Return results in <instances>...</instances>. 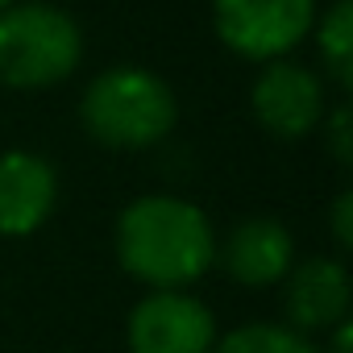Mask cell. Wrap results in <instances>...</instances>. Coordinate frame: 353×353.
<instances>
[{"label": "cell", "mask_w": 353, "mask_h": 353, "mask_svg": "<svg viewBox=\"0 0 353 353\" xmlns=\"http://www.w3.org/2000/svg\"><path fill=\"white\" fill-rule=\"evenodd\" d=\"M59 196L54 166L30 150L0 154V237H30L46 225Z\"/></svg>", "instance_id": "cell-8"}, {"label": "cell", "mask_w": 353, "mask_h": 353, "mask_svg": "<svg viewBox=\"0 0 353 353\" xmlns=\"http://www.w3.org/2000/svg\"><path fill=\"white\" fill-rule=\"evenodd\" d=\"M9 5H13V0H0V13H5V9H9Z\"/></svg>", "instance_id": "cell-15"}, {"label": "cell", "mask_w": 353, "mask_h": 353, "mask_svg": "<svg viewBox=\"0 0 353 353\" xmlns=\"http://www.w3.org/2000/svg\"><path fill=\"white\" fill-rule=\"evenodd\" d=\"M212 353H316V345L287 324H241L216 336Z\"/></svg>", "instance_id": "cell-10"}, {"label": "cell", "mask_w": 353, "mask_h": 353, "mask_svg": "<svg viewBox=\"0 0 353 353\" xmlns=\"http://www.w3.org/2000/svg\"><path fill=\"white\" fill-rule=\"evenodd\" d=\"M221 262H225L233 283H241V287H270V283L287 279V270L295 262V241H291L287 225H279L270 216H250L225 237Z\"/></svg>", "instance_id": "cell-9"}, {"label": "cell", "mask_w": 353, "mask_h": 353, "mask_svg": "<svg viewBox=\"0 0 353 353\" xmlns=\"http://www.w3.org/2000/svg\"><path fill=\"white\" fill-rule=\"evenodd\" d=\"M216 34L245 59L287 54L312 26L316 0H212Z\"/></svg>", "instance_id": "cell-4"}, {"label": "cell", "mask_w": 353, "mask_h": 353, "mask_svg": "<svg viewBox=\"0 0 353 353\" xmlns=\"http://www.w3.org/2000/svg\"><path fill=\"white\" fill-rule=\"evenodd\" d=\"M250 104L262 129H270L274 137H303L324 117V88L299 63H270L258 75Z\"/></svg>", "instance_id": "cell-6"}, {"label": "cell", "mask_w": 353, "mask_h": 353, "mask_svg": "<svg viewBox=\"0 0 353 353\" xmlns=\"http://www.w3.org/2000/svg\"><path fill=\"white\" fill-rule=\"evenodd\" d=\"M79 26L54 5H13L0 13V79L9 88H50L79 67Z\"/></svg>", "instance_id": "cell-3"}, {"label": "cell", "mask_w": 353, "mask_h": 353, "mask_svg": "<svg viewBox=\"0 0 353 353\" xmlns=\"http://www.w3.org/2000/svg\"><path fill=\"white\" fill-rule=\"evenodd\" d=\"M117 258L137 283L179 291L212 270L216 233L208 216L179 196H141L117 221Z\"/></svg>", "instance_id": "cell-1"}, {"label": "cell", "mask_w": 353, "mask_h": 353, "mask_svg": "<svg viewBox=\"0 0 353 353\" xmlns=\"http://www.w3.org/2000/svg\"><path fill=\"white\" fill-rule=\"evenodd\" d=\"M283 312L287 328L303 332H324L345 324L349 316V270L336 258H307L287 270L283 287Z\"/></svg>", "instance_id": "cell-7"}, {"label": "cell", "mask_w": 353, "mask_h": 353, "mask_svg": "<svg viewBox=\"0 0 353 353\" xmlns=\"http://www.w3.org/2000/svg\"><path fill=\"white\" fill-rule=\"evenodd\" d=\"M216 320L183 291H150L129 312V353H212Z\"/></svg>", "instance_id": "cell-5"}, {"label": "cell", "mask_w": 353, "mask_h": 353, "mask_svg": "<svg viewBox=\"0 0 353 353\" xmlns=\"http://www.w3.org/2000/svg\"><path fill=\"white\" fill-rule=\"evenodd\" d=\"M349 216H353V192H341L336 204H332V237H336L341 250L353 245V221Z\"/></svg>", "instance_id": "cell-12"}, {"label": "cell", "mask_w": 353, "mask_h": 353, "mask_svg": "<svg viewBox=\"0 0 353 353\" xmlns=\"http://www.w3.org/2000/svg\"><path fill=\"white\" fill-rule=\"evenodd\" d=\"M320 50H324V63L332 71V79L341 88L353 83V5L349 0H336V5L324 13L320 21Z\"/></svg>", "instance_id": "cell-11"}, {"label": "cell", "mask_w": 353, "mask_h": 353, "mask_svg": "<svg viewBox=\"0 0 353 353\" xmlns=\"http://www.w3.org/2000/svg\"><path fill=\"white\" fill-rule=\"evenodd\" d=\"M328 125H332V129H328V133H332V137H328V141H332V154H336L341 166H349V158H353V145H349V108L341 104Z\"/></svg>", "instance_id": "cell-13"}, {"label": "cell", "mask_w": 353, "mask_h": 353, "mask_svg": "<svg viewBox=\"0 0 353 353\" xmlns=\"http://www.w3.org/2000/svg\"><path fill=\"white\" fill-rule=\"evenodd\" d=\"M324 353H353V324H349V320L332 328V336H328V349H324Z\"/></svg>", "instance_id": "cell-14"}, {"label": "cell", "mask_w": 353, "mask_h": 353, "mask_svg": "<svg viewBox=\"0 0 353 353\" xmlns=\"http://www.w3.org/2000/svg\"><path fill=\"white\" fill-rule=\"evenodd\" d=\"M174 92L141 67H112L79 100L83 129L112 150H145L174 129Z\"/></svg>", "instance_id": "cell-2"}]
</instances>
